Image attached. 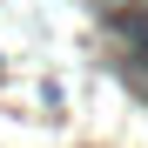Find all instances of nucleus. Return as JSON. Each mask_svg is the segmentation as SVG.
<instances>
[{"label": "nucleus", "mask_w": 148, "mask_h": 148, "mask_svg": "<svg viewBox=\"0 0 148 148\" xmlns=\"http://www.w3.org/2000/svg\"><path fill=\"white\" fill-rule=\"evenodd\" d=\"M128 54H135V74L148 81V20H135V27H128Z\"/></svg>", "instance_id": "f257e3e1"}]
</instances>
